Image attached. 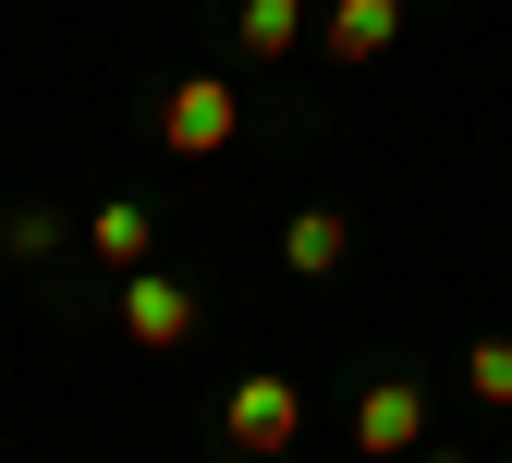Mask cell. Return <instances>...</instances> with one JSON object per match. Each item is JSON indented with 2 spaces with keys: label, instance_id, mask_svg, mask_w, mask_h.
<instances>
[{
  "label": "cell",
  "instance_id": "obj_4",
  "mask_svg": "<svg viewBox=\"0 0 512 463\" xmlns=\"http://www.w3.org/2000/svg\"><path fill=\"white\" fill-rule=\"evenodd\" d=\"M415 439H427V390H415V378H378L366 403H354V451H378V463H415Z\"/></svg>",
  "mask_w": 512,
  "mask_h": 463
},
{
  "label": "cell",
  "instance_id": "obj_10",
  "mask_svg": "<svg viewBox=\"0 0 512 463\" xmlns=\"http://www.w3.org/2000/svg\"><path fill=\"white\" fill-rule=\"evenodd\" d=\"M0 244H13V256H49V244H61V220H49V208H13V220H0Z\"/></svg>",
  "mask_w": 512,
  "mask_h": 463
},
{
  "label": "cell",
  "instance_id": "obj_3",
  "mask_svg": "<svg viewBox=\"0 0 512 463\" xmlns=\"http://www.w3.org/2000/svg\"><path fill=\"white\" fill-rule=\"evenodd\" d=\"M122 329H135L147 354H183V342H196V293H183L171 269H135V281H122Z\"/></svg>",
  "mask_w": 512,
  "mask_h": 463
},
{
  "label": "cell",
  "instance_id": "obj_1",
  "mask_svg": "<svg viewBox=\"0 0 512 463\" xmlns=\"http://www.w3.org/2000/svg\"><path fill=\"white\" fill-rule=\"evenodd\" d=\"M220 439H232L244 463H281V451L305 439V390H293L281 366H256V378H232V390H220Z\"/></svg>",
  "mask_w": 512,
  "mask_h": 463
},
{
  "label": "cell",
  "instance_id": "obj_12",
  "mask_svg": "<svg viewBox=\"0 0 512 463\" xmlns=\"http://www.w3.org/2000/svg\"><path fill=\"white\" fill-rule=\"evenodd\" d=\"M500 463H512V451H500Z\"/></svg>",
  "mask_w": 512,
  "mask_h": 463
},
{
  "label": "cell",
  "instance_id": "obj_8",
  "mask_svg": "<svg viewBox=\"0 0 512 463\" xmlns=\"http://www.w3.org/2000/svg\"><path fill=\"white\" fill-rule=\"evenodd\" d=\"M232 37H244V61L305 49V0H244V13H232Z\"/></svg>",
  "mask_w": 512,
  "mask_h": 463
},
{
  "label": "cell",
  "instance_id": "obj_2",
  "mask_svg": "<svg viewBox=\"0 0 512 463\" xmlns=\"http://www.w3.org/2000/svg\"><path fill=\"white\" fill-rule=\"evenodd\" d=\"M244 135V86L232 74H183V86H159V147L171 159H220Z\"/></svg>",
  "mask_w": 512,
  "mask_h": 463
},
{
  "label": "cell",
  "instance_id": "obj_9",
  "mask_svg": "<svg viewBox=\"0 0 512 463\" xmlns=\"http://www.w3.org/2000/svg\"><path fill=\"white\" fill-rule=\"evenodd\" d=\"M464 390H476V403H512V342H476L464 354Z\"/></svg>",
  "mask_w": 512,
  "mask_h": 463
},
{
  "label": "cell",
  "instance_id": "obj_6",
  "mask_svg": "<svg viewBox=\"0 0 512 463\" xmlns=\"http://www.w3.org/2000/svg\"><path fill=\"white\" fill-rule=\"evenodd\" d=\"M86 244H98V256H110V269H122V281H135V269H147V256H159V220H147V208H135V195H110V208H98V220H86Z\"/></svg>",
  "mask_w": 512,
  "mask_h": 463
},
{
  "label": "cell",
  "instance_id": "obj_5",
  "mask_svg": "<svg viewBox=\"0 0 512 463\" xmlns=\"http://www.w3.org/2000/svg\"><path fill=\"white\" fill-rule=\"evenodd\" d=\"M391 37H403V0H330V13H317V49H330L342 74H354V61H378Z\"/></svg>",
  "mask_w": 512,
  "mask_h": 463
},
{
  "label": "cell",
  "instance_id": "obj_7",
  "mask_svg": "<svg viewBox=\"0 0 512 463\" xmlns=\"http://www.w3.org/2000/svg\"><path fill=\"white\" fill-rule=\"evenodd\" d=\"M342 256H354V220H342V208H305V220L281 232V269H305V281H330Z\"/></svg>",
  "mask_w": 512,
  "mask_h": 463
},
{
  "label": "cell",
  "instance_id": "obj_11",
  "mask_svg": "<svg viewBox=\"0 0 512 463\" xmlns=\"http://www.w3.org/2000/svg\"><path fill=\"white\" fill-rule=\"evenodd\" d=\"M415 463H464V451H415Z\"/></svg>",
  "mask_w": 512,
  "mask_h": 463
}]
</instances>
